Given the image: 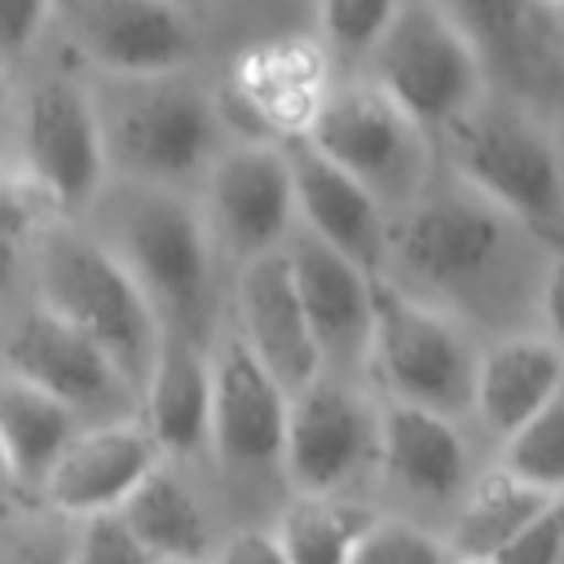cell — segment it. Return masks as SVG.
Returning a JSON list of instances; mask_svg holds the SVG:
<instances>
[{"mask_svg":"<svg viewBox=\"0 0 564 564\" xmlns=\"http://www.w3.org/2000/svg\"><path fill=\"white\" fill-rule=\"evenodd\" d=\"M533 4L542 0H441V9L471 35V44L480 48L485 66L502 62V66H520L529 53V18Z\"/></svg>","mask_w":564,"mask_h":564,"instance_id":"cell-28","label":"cell"},{"mask_svg":"<svg viewBox=\"0 0 564 564\" xmlns=\"http://www.w3.org/2000/svg\"><path fill=\"white\" fill-rule=\"evenodd\" d=\"M383 476L427 502L458 498L467 489L471 463H467V441L454 427V414L414 405V401H392L379 414V454Z\"/></svg>","mask_w":564,"mask_h":564,"instance_id":"cell-19","label":"cell"},{"mask_svg":"<svg viewBox=\"0 0 564 564\" xmlns=\"http://www.w3.org/2000/svg\"><path fill=\"white\" fill-rule=\"evenodd\" d=\"M555 494L511 476L507 467L480 476L476 485L463 489V502H458V516H454V529L445 538L449 555L458 560H498L502 546L551 502Z\"/></svg>","mask_w":564,"mask_h":564,"instance_id":"cell-24","label":"cell"},{"mask_svg":"<svg viewBox=\"0 0 564 564\" xmlns=\"http://www.w3.org/2000/svg\"><path fill=\"white\" fill-rule=\"evenodd\" d=\"M507 220L511 216L471 185L449 194H414L401 225L388 234V251L414 282L463 291L498 264Z\"/></svg>","mask_w":564,"mask_h":564,"instance_id":"cell-8","label":"cell"},{"mask_svg":"<svg viewBox=\"0 0 564 564\" xmlns=\"http://www.w3.org/2000/svg\"><path fill=\"white\" fill-rule=\"evenodd\" d=\"M370 524V511L335 502L330 494H300V502L282 516L278 538L291 564H339L352 555V542Z\"/></svg>","mask_w":564,"mask_h":564,"instance_id":"cell-26","label":"cell"},{"mask_svg":"<svg viewBox=\"0 0 564 564\" xmlns=\"http://www.w3.org/2000/svg\"><path fill=\"white\" fill-rule=\"evenodd\" d=\"M9 476H13V471H9V458H4V445H0V489L9 485Z\"/></svg>","mask_w":564,"mask_h":564,"instance_id":"cell-38","label":"cell"},{"mask_svg":"<svg viewBox=\"0 0 564 564\" xmlns=\"http://www.w3.org/2000/svg\"><path fill=\"white\" fill-rule=\"evenodd\" d=\"M48 13L53 0H0V62H18L35 44Z\"/></svg>","mask_w":564,"mask_h":564,"instance_id":"cell-34","label":"cell"},{"mask_svg":"<svg viewBox=\"0 0 564 564\" xmlns=\"http://www.w3.org/2000/svg\"><path fill=\"white\" fill-rule=\"evenodd\" d=\"M401 0H317L322 9V35L344 57H366L383 26L392 22Z\"/></svg>","mask_w":564,"mask_h":564,"instance_id":"cell-30","label":"cell"},{"mask_svg":"<svg viewBox=\"0 0 564 564\" xmlns=\"http://www.w3.org/2000/svg\"><path fill=\"white\" fill-rule=\"evenodd\" d=\"M145 427L159 449L194 454L207 445L212 432V361L198 335L163 326L150 375L141 383Z\"/></svg>","mask_w":564,"mask_h":564,"instance_id":"cell-20","label":"cell"},{"mask_svg":"<svg viewBox=\"0 0 564 564\" xmlns=\"http://www.w3.org/2000/svg\"><path fill=\"white\" fill-rule=\"evenodd\" d=\"M555 502H560V516H564V489H560V494H555Z\"/></svg>","mask_w":564,"mask_h":564,"instance_id":"cell-40","label":"cell"},{"mask_svg":"<svg viewBox=\"0 0 564 564\" xmlns=\"http://www.w3.org/2000/svg\"><path fill=\"white\" fill-rule=\"evenodd\" d=\"M220 560H229V564H273V560H286V555H282V538L278 533L247 529V533H234L220 546Z\"/></svg>","mask_w":564,"mask_h":564,"instance_id":"cell-35","label":"cell"},{"mask_svg":"<svg viewBox=\"0 0 564 564\" xmlns=\"http://www.w3.org/2000/svg\"><path fill=\"white\" fill-rule=\"evenodd\" d=\"M70 44L110 75L176 70L189 48V22L172 0H53Z\"/></svg>","mask_w":564,"mask_h":564,"instance_id":"cell-12","label":"cell"},{"mask_svg":"<svg viewBox=\"0 0 564 564\" xmlns=\"http://www.w3.org/2000/svg\"><path fill=\"white\" fill-rule=\"evenodd\" d=\"M31 234V198L0 181V291L9 286V278L18 273V260H22V242Z\"/></svg>","mask_w":564,"mask_h":564,"instance_id":"cell-33","label":"cell"},{"mask_svg":"<svg viewBox=\"0 0 564 564\" xmlns=\"http://www.w3.org/2000/svg\"><path fill=\"white\" fill-rule=\"evenodd\" d=\"M551 13H555V26H560V35H564V0H551Z\"/></svg>","mask_w":564,"mask_h":564,"instance_id":"cell-37","label":"cell"},{"mask_svg":"<svg viewBox=\"0 0 564 564\" xmlns=\"http://www.w3.org/2000/svg\"><path fill=\"white\" fill-rule=\"evenodd\" d=\"M75 432H79V414L62 397L18 375L0 383V445L13 480L44 485L48 467L57 463V454L70 445Z\"/></svg>","mask_w":564,"mask_h":564,"instance_id":"cell-23","label":"cell"},{"mask_svg":"<svg viewBox=\"0 0 564 564\" xmlns=\"http://www.w3.org/2000/svg\"><path fill=\"white\" fill-rule=\"evenodd\" d=\"M326 97L322 88V57L300 44H269L242 57L234 101L247 110L256 132L264 137H300Z\"/></svg>","mask_w":564,"mask_h":564,"instance_id":"cell-22","label":"cell"},{"mask_svg":"<svg viewBox=\"0 0 564 564\" xmlns=\"http://www.w3.org/2000/svg\"><path fill=\"white\" fill-rule=\"evenodd\" d=\"M291 392L247 348V339L220 344L212 361V432L220 463L234 471H260L282 463Z\"/></svg>","mask_w":564,"mask_h":564,"instance_id":"cell-13","label":"cell"},{"mask_svg":"<svg viewBox=\"0 0 564 564\" xmlns=\"http://www.w3.org/2000/svg\"><path fill=\"white\" fill-rule=\"evenodd\" d=\"M282 154L295 185V216L308 225V234H317L361 269L379 273V264L388 260V216L379 194L330 154H322L304 132L286 137Z\"/></svg>","mask_w":564,"mask_h":564,"instance_id":"cell-14","label":"cell"},{"mask_svg":"<svg viewBox=\"0 0 564 564\" xmlns=\"http://www.w3.org/2000/svg\"><path fill=\"white\" fill-rule=\"evenodd\" d=\"M154 463H159V445L150 427H137L128 419L79 427L48 467L44 494L57 511L88 516L101 507H119Z\"/></svg>","mask_w":564,"mask_h":564,"instance_id":"cell-18","label":"cell"},{"mask_svg":"<svg viewBox=\"0 0 564 564\" xmlns=\"http://www.w3.org/2000/svg\"><path fill=\"white\" fill-rule=\"evenodd\" d=\"M445 137L463 185L485 194L511 220L538 229L564 225V159L533 115L516 106H489L480 97L445 128Z\"/></svg>","mask_w":564,"mask_h":564,"instance_id":"cell-5","label":"cell"},{"mask_svg":"<svg viewBox=\"0 0 564 564\" xmlns=\"http://www.w3.org/2000/svg\"><path fill=\"white\" fill-rule=\"evenodd\" d=\"M106 247L141 282L163 326L198 330L212 242L203 220L154 181H128L106 212Z\"/></svg>","mask_w":564,"mask_h":564,"instance_id":"cell-4","label":"cell"},{"mask_svg":"<svg viewBox=\"0 0 564 564\" xmlns=\"http://www.w3.org/2000/svg\"><path fill=\"white\" fill-rule=\"evenodd\" d=\"M238 322H242V339L247 348L269 366V375L295 392L308 379H317L322 366V348L313 339L308 313L300 304V286L291 273V256L269 247L242 260L238 269Z\"/></svg>","mask_w":564,"mask_h":564,"instance_id":"cell-16","label":"cell"},{"mask_svg":"<svg viewBox=\"0 0 564 564\" xmlns=\"http://www.w3.org/2000/svg\"><path fill=\"white\" fill-rule=\"evenodd\" d=\"M502 467L546 494L564 489V388L502 436Z\"/></svg>","mask_w":564,"mask_h":564,"instance_id":"cell-27","label":"cell"},{"mask_svg":"<svg viewBox=\"0 0 564 564\" xmlns=\"http://www.w3.org/2000/svg\"><path fill=\"white\" fill-rule=\"evenodd\" d=\"M291 273L300 286V304L308 313L313 339L322 348V366H361L370 352V322H375V273L304 234L291 251Z\"/></svg>","mask_w":564,"mask_h":564,"instance_id":"cell-17","label":"cell"},{"mask_svg":"<svg viewBox=\"0 0 564 564\" xmlns=\"http://www.w3.org/2000/svg\"><path fill=\"white\" fill-rule=\"evenodd\" d=\"M212 234L238 260L269 251L295 220V185L282 145H238L216 159L207 181Z\"/></svg>","mask_w":564,"mask_h":564,"instance_id":"cell-15","label":"cell"},{"mask_svg":"<svg viewBox=\"0 0 564 564\" xmlns=\"http://www.w3.org/2000/svg\"><path fill=\"white\" fill-rule=\"evenodd\" d=\"M40 304L53 308L62 322L84 330L137 388L150 375L163 317L141 291V282L123 269V260L79 234H48L40 242Z\"/></svg>","mask_w":564,"mask_h":564,"instance_id":"cell-1","label":"cell"},{"mask_svg":"<svg viewBox=\"0 0 564 564\" xmlns=\"http://www.w3.org/2000/svg\"><path fill=\"white\" fill-rule=\"evenodd\" d=\"M4 361L18 379H31L44 392L62 397L75 414H106L141 401L137 388L119 375V366L84 330H75L44 304L9 330Z\"/></svg>","mask_w":564,"mask_h":564,"instance_id":"cell-11","label":"cell"},{"mask_svg":"<svg viewBox=\"0 0 564 564\" xmlns=\"http://www.w3.org/2000/svg\"><path fill=\"white\" fill-rule=\"evenodd\" d=\"M542 4H551V0H542Z\"/></svg>","mask_w":564,"mask_h":564,"instance_id":"cell-41","label":"cell"},{"mask_svg":"<svg viewBox=\"0 0 564 564\" xmlns=\"http://www.w3.org/2000/svg\"><path fill=\"white\" fill-rule=\"evenodd\" d=\"M366 57L375 84L423 132H445L485 97V57L441 0H401Z\"/></svg>","mask_w":564,"mask_h":564,"instance_id":"cell-2","label":"cell"},{"mask_svg":"<svg viewBox=\"0 0 564 564\" xmlns=\"http://www.w3.org/2000/svg\"><path fill=\"white\" fill-rule=\"evenodd\" d=\"M348 560L352 564H436V560H449V546H445V538H436L410 520L370 516V524L352 542Z\"/></svg>","mask_w":564,"mask_h":564,"instance_id":"cell-29","label":"cell"},{"mask_svg":"<svg viewBox=\"0 0 564 564\" xmlns=\"http://www.w3.org/2000/svg\"><path fill=\"white\" fill-rule=\"evenodd\" d=\"M538 304H542L546 335L564 348V251L551 256V264H546V273H542V295H538Z\"/></svg>","mask_w":564,"mask_h":564,"instance_id":"cell-36","label":"cell"},{"mask_svg":"<svg viewBox=\"0 0 564 564\" xmlns=\"http://www.w3.org/2000/svg\"><path fill=\"white\" fill-rule=\"evenodd\" d=\"M379 383L392 401H414L441 414L471 410L476 383V348L467 335L410 291L383 282L375 273V322H370V352Z\"/></svg>","mask_w":564,"mask_h":564,"instance_id":"cell-6","label":"cell"},{"mask_svg":"<svg viewBox=\"0 0 564 564\" xmlns=\"http://www.w3.org/2000/svg\"><path fill=\"white\" fill-rule=\"evenodd\" d=\"M75 560L79 564H145L150 551L141 546V538L132 533V524L119 507H101V511L84 516Z\"/></svg>","mask_w":564,"mask_h":564,"instance_id":"cell-31","label":"cell"},{"mask_svg":"<svg viewBox=\"0 0 564 564\" xmlns=\"http://www.w3.org/2000/svg\"><path fill=\"white\" fill-rule=\"evenodd\" d=\"M4 66V62H0ZM0 110H4V70H0Z\"/></svg>","mask_w":564,"mask_h":564,"instance_id":"cell-39","label":"cell"},{"mask_svg":"<svg viewBox=\"0 0 564 564\" xmlns=\"http://www.w3.org/2000/svg\"><path fill=\"white\" fill-rule=\"evenodd\" d=\"M379 454V414L352 388L317 375L291 392L282 471L300 494H335Z\"/></svg>","mask_w":564,"mask_h":564,"instance_id":"cell-10","label":"cell"},{"mask_svg":"<svg viewBox=\"0 0 564 564\" xmlns=\"http://www.w3.org/2000/svg\"><path fill=\"white\" fill-rule=\"evenodd\" d=\"M498 560H520V564H555L564 560V516H560V502L551 498L507 546Z\"/></svg>","mask_w":564,"mask_h":564,"instance_id":"cell-32","label":"cell"},{"mask_svg":"<svg viewBox=\"0 0 564 564\" xmlns=\"http://www.w3.org/2000/svg\"><path fill=\"white\" fill-rule=\"evenodd\" d=\"M304 137L339 167H348L357 181H366L383 207L410 203L423 189V172H427L423 128L379 84H352L326 93Z\"/></svg>","mask_w":564,"mask_h":564,"instance_id":"cell-7","label":"cell"},{"mask_svg":"<svg viewBox=\"0 0 564 564\" xmlns=\"http://www.w3.org/2000/svg\"><path fill=\"white\" fill-rule=\"evenodd\" d=\"M22 154L31 181L53 207H93L110 167L97 101L70 79L40 84L22 106Z\"/></svg>","mask_w":564,"mask_h":564,"instance_id":"cell-9","label":"cell"},{"mask_svg":"<svg viewBox=\"0 0 564 564\" xmlns=\"http://www.w3.org/2000/svg\"><path fill=\"white\" fill-rule=\"evenodd\" d=\"M119 511L128 516L150 560H203L212 551L207 516L198 498L181 476L163 471L159 463L137 480V489L119 502Z\"/></svg>","mask_w":564,"mask_h":564,"instance_id":"cell-25","label":"cell"},{"mask_svg":"<svg viewBox=\"0 0 564 564\" xmlns=\"http://www.w3.org/2000/svg\"><path fill=\"white\" fill-rule=\"evenodd\" d=\"M564 388V348L551 335H502L476 352L471 410L502 441Z\"/></svg>","mask_w":564,"mask_h":564,"instance_id":"cell-21","label":"cell"},{"mask_svg":"<svg viewBox=\"0 0 564 564\" xmlns=\"http://www.w3.org/2000/svg\"><path fill=\"white\" fill-rule=\"evenodd\" d=\"M97 119L106 163L123 167L128 181H181L207 163L216 141V106L176 70L115 75L97 101Z\"/></svg>","mask_w":564,"mask_h":564,"instance_id":"cell-3","label":"cell"}]
</instances>
